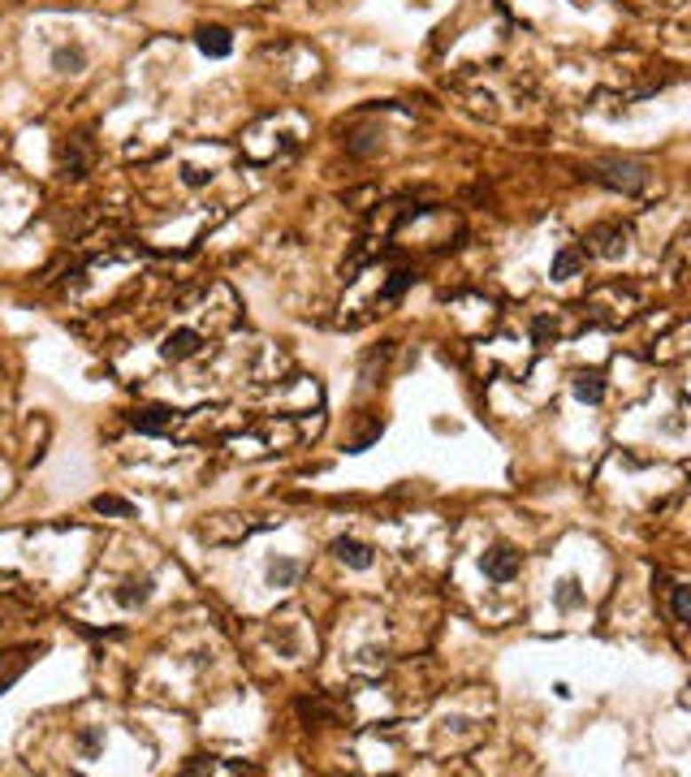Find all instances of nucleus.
<instances>
[{
    "label": "nucleus",
    "mask_w": 691,
    "mask_h": 777,
    "mask_svg": "<svg viewBox=\"0 0 691 777\" xmlns=\"http://www.w3.org/2000/svg\"><path fill=\"white\" fill-rule=\"evenodd\" d=\"M199 350H203V337H199L195 328H177V333H169L165 341H161V358H169V363H186Z\"/></svg>",
    "instance_id": "7ed1b4c3"
},
{
    "label": "nucleus",
    "mask_w": 691,
    "mask_h": 777,
    "mask_svg": "<svg viewBox=\"0 0 691 777\" xmlns=\"http://www.w3.org/2000/svg\"><path fill=\"white\" fill-rule=\"evenodd\" d=\"M195 43H199L203 57H230L233 52V35L225 31V27H203V31L195 35Z\"/></svg>",
    "instance_id": "423d86ee"
},
{
    "label": "nucleus",
    "mask_w": 691,
    "mask_h": 777,
    "mask_svg": "<svg viewBox=\"0 0 691 777\" xmlns=\"http://www.w3.org/2000/svg\"><path fill=\"white\" fill-rule=\"evenodd\" d=\"M91 510H96V514H117V518H130L134 514V506L126 501V497H96V501H91Z\"/></svg>",
    "instance_id": "dca6fc26"
},
{
    "label": "nucleus",
    "mask_w": 691,
    "mask_h": 777,
    "mask_svg": "<svg viewBox=\"0 0 691 777\" xmlns=\"http://www.w3.org/2000/svg\"><path fill=\"white\" fill-rule=\"evenodd\" d=\"M674 617H679V622H691V592L687 587H674Z\"/></svg>",
    "instance_id": "a211bd4d"
},
{
    "label": "nucleus",
    "mask_w": 691,
    "mask_h": 777,
    "mask_svg": "<svg viewBox=\"0 0 691 777\" xmlns=\"http://www.w3.org/2000/svg\"><path fill=\"white\" fill-rule=\"evenodd\" d=\"M579 600H584V592H579V579H575V575H570V579H561V583H558V605H561V609H575Z\"/></svg>",
    "instance_id": "f3484780"
},
{
    "label": "nucleus",
    "mask_w": 691,
    "mask_h": 777,
    "mask_svg": "<svg viewBox=\"0 0 691 777\" xmlns=\"http://www.w3.org/2000/svg\"><path fill=\"white\" fill-rule=\"evenodd\" d=\"M372 147H376V134H372V130H363L359 138H355V143H350V152H355V156H367V152H372Z\"/></svg>",
    "instance_id": "aec40b11"
},
{
    "label": "nucleus",
    "mask_w": 691,
    "mask_h": 777,
    "mask_svg": "<svg viewBox=\"0 0 691 777\" xmlns=\"http://www.w3.org/2000/svg\"><path fill=\"white\" fill-rule=\"evenodd\" d=\"M78 747H82V756H96L99 747H104V734H99V730H82V734H78Z\"/></svg>",
    "instance_id": "6ab92c4d"
},
{
    "label": "nucleus",
    "mask_w": 691,
    "mask_h": 777,
    "mask_svg": "<svg viewBox=\"0 0 691 777\" xmlns=\"http://www.w3.org/2000/svg\"><path fill=\"white\" fill-rule=\"evenodd\" d=\"M82 65H87V52L74 43V48H57L52 52V69H61V74H82Z\"/></svg>",
    "instance_id": "4468645a"
},
{
    "label": "nucleus",
    "mask_w": 691,
    "mask_h": 777,
    "mask_svg": "<svg viewBox=\"0 0 691 777\" xmlns=\"http://www.w3.org/2000/svg\"><path fill=\"white\" fill-rule=\"evenodd\" d=\"M87 164H91L87 143H82V138H69L66 147H61V169H66V177H87Z\"/></svg>",
    "instance_id": "0eeeda50"
},
{
    "label": "nucleus",
    "mask_w": 691,
    "mask_h": 777,
    "mask_svg": "<svg viewBox=\"0 0 691 777\" xmlns=\"http://www.w3.org/2000/svg\"><path fill=\"white\" fill-rule=\"evenodd\" d=\"M130 423L138 428V432H147V436H156V432H165L169 423H173V411L169 406H143V411H134Z\"/></svg>",
    "instance_id": "6e6552de"
},
{
    "label": "nucleus",
    "mask_w": 691,
    "mask_h": 777,
    "mask_svg": "<svg viewBox=\"0 0 691 777\" xmlns=\"http://www.w3.org/2000/svg\"><path fill=\"white\" fill-rule=\"evenodd\" d=\"M333 557L346 561V566H355V570H367V566H372V549L359 545V540H337V545H333Z\"/></svg>",
    "instance_id": "1a4fd4ad"
},
{
    "label": "nucleus",
    "mask_w": 691,
    "mask_h": 777,
    "mask_svg": "<svg viewBox=\"0 0 691 777\" xmlns=\"http://www.w3.org/2000/svg\"><path fill=\"white\" fill-rule=\"evenodd\" d=\"M298 575H302V566L290 561V557H277V561L268 566V583H272V587H294Z\"/></svg>",
    "instance_id": "f8f14e48"
},
{
    "label": "nucleus",
    "mask_w": 691,
    "mask_h": 777,
    "mask_svg": "<svg viewBox=\"0 0 691 777\" xmlns=\"http://www.w3.org/2000/svg\"><path fill=\"white\" fill-rule=\"evenodd\" d=\"M411 286H415V272H411V268H397L394 277L385 281V290H381V298H385V302H397V298H402V294L411 290Z\"/></svg>",
    "instance_id": "2eb2a0df"
},
{
    "label": "nucleus",
    "mask_w": 691,
    "mask_h": 777,
    "mask_svg": "<svg viewBox=\"0 0 691 777\" xmlns=\"http://www.w3.org/2000/svg\"><path fill=\"white\" fill-rule=\"evenodd\" d=\"M531 333H536V337L545 341V337L554 333V320H549V316H536V324H531Z\"/></svg>",
    "instance_id": "412c9836"
},
{
    "label": "nucleus",
    "mask_w": 691,
    "mask_h": 777,
    "mask_svg": "<svg viewBox=\"0 0 691 777\" xmlns=\"http://www.w3.org/2000/svg\"><path fill=\"white\" fill-rule=\"evenodd\" d=\"M39 652H43V648H13V652H4V656H0V695H4L13 682L22 679L27 670H31V661L39 656Z\"/></svg>",
    "instance_id": "20e7f679"
},
{
    "label": "nucleus",
    "mask_w": 691,
    "mask_h": 777,
    "mask_svg": "<svg viewBox=\"0 0 691 777\" xmlns=\"http://www.w3.org/2000/svg\"><path fill=\"white\" fill-rule=\"evenodd\" d=\"M588 177L609 186V191H623V194H635L648 186V164L640 161H623V156H609V161H596L588 169Z\"/></svg>",
    "instance_id": "f257e3e1"
},
{
    "label": "nucleus",
    "mask_w": 691,
    "mask_h": 777,
    "mask_svg": "<svg viewBox=\"0 0 691 777\" xmlns=\"http://www.w3.org/2000/svg\"><path fill=\"white\" fill-rule=\"evenodd\" d=\"M588 242H593V251L601 259H618L626 251V229L623 225H596L593 233H588Z\"/></svg>",
    "instance_id": "39448f33"
},
{
    "label": "nucleus",
    "mask_w": 691,
    "mask_h": 777,
    "mask_svg": "<svg viewBox=\"0 0 691 777\" xmlns=\"http://www.w3.org/2000/svg\"><path fill=\"white\" fill-rule=\"evenodd\" d=\"M575 397L588 402V406H596V402L605 397V381H601V372H579V376H575Z\"/></svg>",
    "instance_id": "9b49d317"
},
{
    "label": "nucleus",
    "mask_w": 691,
    "mask_h": 777,
    "mask_svg": "<svg viewBox=\"0 0 691 777\" xmlns=\"http://www.w3.org/2000/svg\"><path fill=\"white\" fill-rule=\"evenodd\" d=\"M203 182H208L203 169H186V186H203Z\"/></svg>",
    "instance_id": "4be33fe9"
},
{
    "label": "nucleus",
    "mask_w": 691,
    "mask_h": 777,
    "mask_svg": "<svg viewBox=\"0 0 691 777\" xmlns=\"http://www.w3.org/2000/svg\"><path fill=\"white\" fill-rule=\"evenodd\" d=\"M147 600H152V579H130L117 587V605H126V609H138Z\"/></svg>",
    "instance_id": "9d476101"
},
{
    "label": "nucleus",
    "mask_w": 691,
    "mask_h": 777,
    "mask_svg": "<svg viewBox=\"0 0 691 777\" xmlns=\"http://www.w3.org/2000/svg\"><path fill=\"white\" fill-rule=\"evenodd\" d=\"M579 268H584V255H579L575 247H566V251L554 255V281H570V277H579Z\"/></svg>",
    "instance_id": "ddd939ff"
},
{
    "label": "nucleus",
    "mask_w": 691,
    "mask_h": 777,
    "mask_svg": "<svg viewBox=\"0 0 691 777\" xmlns=\"http://www.w3.org/2000/svg\"><path fill=\"white\" fill-rule=\"evenodd\" d=\"M519 566H523V557H519L514 549H506V545H497V549H489L484 557H480L484 579H493V583H510L514 575H519Z\"/></svg>",
    "instance_id": "f03ea898"
}]
</instances>
